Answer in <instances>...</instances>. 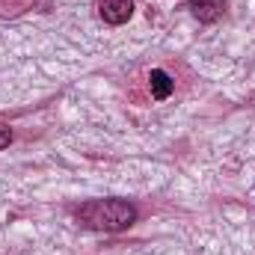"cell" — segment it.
<instances>
[{
	"label": "cell",
	"mask_w": 255,
	"mask_h": 255,
	"mask_svg": "<svg viewBox=\"0 0 255 255\" xmlns=\"http://www.w3.org/2000/svg\"><path fill=\"white\" fill-rule=\"evenodd\" d=\"M77 223L92 232H125L136 223V208L125 199H92L74 211Z\"/></svg>",
	"instance_id": "6da1fadb"
},
{
	"label": "cell",
	"mask_w": 255,
	"mask_h": 255,
	"mask_svg": "<svg viewBox=\"0 0 255 255\" xmlns=\"http://www.w3.org/2000/svg\"><path fill=\"white\" fill-rule=\"evenodd\" d=\"M130 15H133V0H104L101 3V18L113 27L125 24Z\"/></svg>",
	"instance_id": "7a4b0ae2"
},
{
	"label": "cell",
	"mask_w": 255,
	"mask_h": 255,
	"mask_svg": "<svg viewBox=\"0 0 255 255\" xmlns=\"http://www.w3.org/2000/svg\"><path fill=\"white\" fill-rule=\"evenodd\" d=\"M193 9V15L202 21V24H214L217 18H223L226 12V0H187Z\"/></svg>",
	"instance_id": "3957f363"
},
{
	"label": "cell",
	"mask_w": 255,
	"mask_h": 255,
	"mask_svg": "<svg viewBox=\"0 0 255 255\" xmlns=\"http://www.w3.org/2000/svg\"><path fill=\"white\" fill-rule=\"evenodd\" d=\"M148 86H151V95L157 98V101H163V98H169L172 95V77L163 71V68H154L151 74H148Z\"/></svg>",
	"instance_id": "277c9868"
},
{
	"label": "cell",
	"mask_w": 255,
	"mask_h": 255,
	"mask_svg": "<svg viewBox=\"0 0 255 255\" xmlns=\"http://www.w3.org/2000/svg\"><path fill=\"white\" fill-rule=\"evenodd\" d=\"M9 142H12V130L6 125H0V148H6Z\"/></svg>",
	"instance_id": "5b68a950"
}]
</instances>
